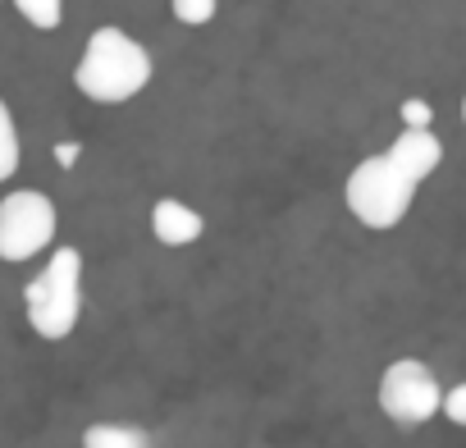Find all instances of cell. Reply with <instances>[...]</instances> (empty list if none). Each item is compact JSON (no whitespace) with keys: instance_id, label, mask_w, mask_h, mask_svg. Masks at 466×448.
I'll return each instance as SVG.
<instances>
[{"instance_id":"obj_1","label":"cell","mask_w":466,"mask_h":448,"mask_svg":"<svg viewBox=\"0 0 466 448\" xmlns=\"http://www.w3.org/2000/svg\"><path fill=\"white\" fill-rule=\"evenodd\" d=\"M151 83V51L124 28H96L74 69V87L96 106H124Z\"/></svg>"},{"instance_id":"obj_2","label":"cell","mask_w":466,"mask_h":448,"mask_svg":"<svg viewBox=\"0 0 466 448\" xmlns=\"http://www.w3.org/2000/svg\"><path fill=\"white\" fill-rule=\"evenodd\" d=\"M24 311H28V325L33 334L42 339H69L78 330V316H83V257L78 248H56L46 270L28 280L24 289Z\"/></svg>"},{"instance_id":"obj_3","label":"cell","mask_w":466,"mask_h":448,"mask_svg":"<svg viewBox=\"0 0 466 448\" xmlns=\"http://www.w3.org/2000/svg\"><path fill=\"white\" fill-rule=\"evenodd\" d=\"M416 188H420V183H411V178L389 160V151H384V156H366V160L348 174L343 201H348V210L366 224V229L384 234V229H398V224L407 219V210H411V201H416Z\"/></svg>"},{"instance_id":"obj_4","label":"cell","mask_w":466,"mask_h":448,"mask_svg":"<svg viewBox=\"0 0 466 448\" xmlns=\"http://www.w3.org/2000/svg\"><path fill=\"white\" fill-rule=\"evenodd\" d=\"M56 201L37 188L0 197V261H33L56 243Z\"/></svg>"},{"instance_id":"obj_5","label":"cell","mask_w":466,"mask_h":448,"mask_svg":"<svg viewBox=\"0 0 466 448\" xmlns=\"http://www.w3.org/2000/svg\"><path fill=\"white\" fill-rule=\"evenodd\" d=\"M380 412L393 425H425L434 412H443V384L439 375L416 361V357H398L384 366L380 375Z\"/></svg>"},{"instance_id":"obj_6","label":"cell","mask_w":466,"mask_h":448,"mask_svg":"<svg viewBox=\"0 0 466 448\" xmlns=\"http://www.w3.org/2000/svg\"><path fill=\"white\" fill-rule=\"evenodd\" d=\"M389 160H393L411 183H425V178L439 169V160H443V142H439L430 128H402V133L393 137V147H389Z\"/></svg>"},{"instance_id":"obj_7","label":"cell","mask_w":466,"mask_h":448,"mask_svg":"<svg viewBox=\"0 0 466 448\" xmlns=\"http://www.w3.org/2000/svg\"><path fill=\"white\" fill-rule=\"evenodd\" d=\"M151 234L165 243V248H192L201 234H206V219L201 210L183 206L178 197H160L151 206Z\"/></svg>"},{"instance_id":"obj_8","label":"cell","mask_w":466,"mask_h":448,"mask_svg":"<svg viewBox=\"0 0 466 448\" xmlns=\"http://www.w3.org/2000/svg\"><path fill=\"white\" fill-rule=\"evenodd\" d=\"M83 448H151V434L137 425H119V421H101L83 430Z\"/></svg>"},{"instance_id":"obj_9","label":"cell","mask_w":466,"mask_h":448,"mask_svg":"<svg viewBox=\"0 0 466 448\" xmlns=\"http://www.w3.org/2000/svg\"><path fill=\"white\" fill-rule=\"evenodd\" d=\"M19 160H24V142H19V128H15V115H10V106L0 101V183H5V178H15Z\"/></svg>"},{"instance_id":"obj_10","label":"cell","mask_w":466,"mask_h":448,"mask_svg":"<svg viewBox=\"0 0 466 448\" xmlns=\"http://www.w3.org/2000/svg\"><path fill=\"white\" fill-rule=\"evenodd\" d=\"M15 10H19L33 28L51 33V28H60V19H65V0H15Z\"/></svg>"},{"instance_id":"obj_11","label":"cell","mask_w":466,"mask_h":448,"mask_svg":"<svg viewBox=\"0 0 466 448\" xmlns=\"http://www.w3.org/2000/svg\"><path fill=\"white\" fill-rule=\"evenodd\" d=\"M215 5H219V0H169L174 19H178V24H187V28L210 24V19H215Z\"/></svg>"},{"instance_id":"obj_12","label":"cell","mask_w":466,"mask_h":448,"mask_svg":"<svg viewBox=\"0 0 466 448\" xmlns=\"http://www.w3.org/2000/svg\"><path fill=\"white\" fill-rule=\"evenodd\" d=\"M443 416H448L452 425L466 430V380L452 384V389H443Z\"/></svg>"},{"instance_id":"obj_13","label":"cell","mask_w":466,"mask_h":448,"mask_svg":"<svg viewBox=\"0 0 466 448\" xmlns=\"http://www.w3.org/2000/svg\"><path fill=\"white\" fill-rule=\"evenodd\" d=\"M402 124H407V128H425V124H430V106H425L420 97L402 101Z\"/></svg>"},{"instance_id":"obj_14","label":"cell","mask_w":466,"mask_h":448,"mask_svg":"<svg viewBox=\"0 0 466 448\" xmlns=\"http://www.w3.org/2000/svg\"><path fill=\"white\" fill-rule=\"evenodd\" d=\"M56 156H60V165H74V160H78V147L65 142V147H56Z\"/></svg>"},{"instance_id":"obj_15","label":"cell","mask_w":466,"mask_h":448,"mask_svg":"<svg viewBox=\"0 0 466 448\" xmlns=\"http://www.w3.org/2000/svg\"><path fill=\"white\" fill-rule=\"evenodd\" d=\"M461 124H466V97H461Z\"/></svg>"}]
</instances>
